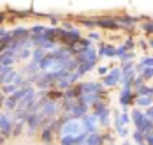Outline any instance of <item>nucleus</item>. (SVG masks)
Here are the masks:
<instances>
[{"label": "nucleus", "mask_w": 153, "mask_h": 145, "mask_svg": "<svg viewBox=\"0 0 153 145\" xmlns=\"http://www.w3.org/2000/svg\"><path fill=\"white\" fill-rule=\"evenodd\" d=\"M85 129H83V124H81V120L79 119H69L63 126L60 128L58 131V134L62 136H77V134H81Z\"/></svg>", "instance_id": "nucleus-1"}, {"label": "nucleus", "mask_w": 153, "mask_h": 145, "mask_svg": "<svg viewBox=\"0 0 153 145\" xmlns=\"http://www.w3.org/2000/svg\"><path fill=\"white\" fill-rule=\"evenodd\" d=\"M13 126H14V120L11 119L9 113H0V134L5 140L13 136Z\"/></svg>", "instance_id": "nucleus-2"}, {"label": "nucleus", "mask_w": 153, "mask_h": 145, "mask_svg": "<svg viewBox=\"0 0 153 145\" xmlns=\"http://www.w3.org/2000/svg\"><path fill=\"white\" fill-rule=\"evenodd\" d=\"M122 74H123V73H122V69H120V67H111V69H109V73L102 78L100 83L104 85V89H106V87H114V85H118V83H120Z\"/></svg>", "instance_id": "nucleus-3"}, {"label": "nucleus", "mask_w": 153, "mask_h": 145, "mask_svg": "<svg viewBox=\"0 0 153 145\" xmlns=\"http://www.w3.org/2000/svg\"><path fill=\"white\" fill-rule=\"evenodd\" d=\"M41 115L39 113H28V119L25 122V128H27V136H33L37 133V129H41Z\"/></svg>", "instance_id": "nucleus-4"}, {"label": "nucleus", "mask_w": 153, "mask_h": 145, "mask_svg": "<svg viewBox=\"0 0 153 145\" xmlns=\"http://www.w3.org/2000/svg\"><path fill=\"white\" fill-rule=\"evenodd\" d=\"M136 101V94H134V89L130 87H123L120 90V106L123 110H128V106H132Z\"/></svg>", "instance_id": "nucleus-5"}, {"label": "nucleus", "mask_w": 153, "mask_h": 145, "mask_svg": "<svg viewBox=\"0 0 153 145\" xmlns=\"http://www.w3.org/2000/svg\"><path fill=\"white\" fill-rule=\"evenodd\" d=\"M114 21L120 29H132L139 23V18L128 16V14H120V16H114Z\"/></svg>", "instance_id": "nucleus-6"}, {"label": "nucleus", "mask_w": 153, "mask_h": 145, "mask_svg": "<svg viewBox=\"0 0 153 145\" xmlns=\"http://www.w3.org/2000/svg\"><path fill=\"white\" fill-rule=\"evenodd\" d=\"M81 120V124H83V129H85V133H88V134H92V133H97L99 129H97V119H95V115H85L83 119H79Z\"/></svg>", "instance_id": "nucleus-7"}, {"label": "nucleus", "mask_w": 153, "mask_h": 145, "mask_svg": "<svg viewBox=\"0 0 153 145\" xmlns=\"http://www.w3.org/2000/svg\"><path fill=\"white\" fill-rule=\"evenodd\" d=\"M97 27L106 29V30H116V29H120V27L116 25V21H114V16H100V18H97Z\"/></svg>", "instance_id": "nucleus-8"}, {"label": "nucleus", "mask_w": 153, "mask_h": 145, "mask_svg": "<svg viewBox=\"0 0 153 145\" xmlns=\"http://www.w3.org/2000/svg\"><path fill=\"white\" fill-rule=\"evenodd\" d=\"M14 64H18V55L11 53L9 50L0 53V65H5V67H14Z\"/></svg>", "instance_id": "nucleus-9"}, {"label": "nucleus", "mask_w": 153, "mask_h": 145, "mask_svg": "<svg viewBox=\"0 0 153 145\" xmlns=\"http://www.w3.org/2000/svg\"><path fill=\"white\" fill-rule=\"evenodd\" d=\"M88 112H90V106H86V104H79V103H77L76 106L71 110L69 117H71V119H83L85 115H88Z\"/></svg>", "instance_id": "nucleus-10"}, {"label": "nucleus", "mask_w": 153, "mask_h": 145, "mask_svg": "<svg viewBox=\"0 0 153 145\" xmlns=\"http://www.w3.org/2000/svg\"><path fill=\"white\" fill-rule=\"evenodd\" d=\"M53 136H55V133H53V129L46 126V128H41V134H39V138H41V142L44 145H51L53 143Z\"/></svg>", "instance_id": "nucleus-11"}, {"label": "nucleus", "mask_w": 153, "mask_h": 145, "mask_svg": "<svg viewBox=\"0 0 153 145\" xmlns=\"http://www.w3.org/2000/svg\"><path fill=\"white\" fill-rule=\"evenodd\" d=\"M53 64H55V60H53L51 53L48 51L46 55H44V59L39 62V71H41V73H49V69L53 67Z\"/></svg>", "instance_id": "nucleus-12"}, {"label": "nucleus", "mask_w": 153, "mask_h": 145, "mask_svg": "<svg viewBox=\"0 0 153 145\" xmlns=\"http://www.w3.org/2000/svg\"><path fill=\"white\" fill-rule=\"evenodd\" d=\"M134 106H137L139 110H141V108L148 110L150 106H153V96H141V97H136V101H134Z\"/></svg>", "instance_id": "nucleus-13"}, {"label": "nucleus", "mask_w": 153, "mask_h": 145, "mask_svg": "<svg viewBox=\"0 0 153 145\" xmlns=\"http://www.w3.org/2000/svg\"><path fill=\"white\" fill-rule=\"evenodd\" d=\"M86 145H104V136H102V133L97 131V133L88 134V138H86Z\"/></svg>", "instance_id": "nucleus-14"}, {"label": "nucleus", "mask_w": 153, "mask_h": 145, "mask_svg": "<svg viewBox=\"0 0 153 145\" xmlns=\"http://www.w3.org/2000/svg\"><path fill=\"white\" fill-rule=\"evenodd\" d=\"M97 64H92V62H83V64H79L77 65V69H76V73L79 74V76H85L86 73H90L93 67H95Z\"/></svg>", "instance_id": "nucleus-15"}, {"label": "nucleus", "mask_w": 153, "mask_h": 145, "mask_svg": "<svg viewBox=\"0 0 153 145\" xmlns=\"http://www.w3.org/2000/svg\"><path fill=\"white\" fill-rule=\"evenodd\" d=\"M44 55H46V51L41 48H33V51H32V62L33 64H39L42 59H44Z\"/></svg>", "instance_id": "nucleus-16"}, {"label": "nucleus", "mask_w": 153, "mask_h": 145, "mask_svg": "<svg viewBox=\"0 0 153 145\" xmlns=\"http://www.w3.org/2000/svg\"><path fill=\"white\" fill-rule=\"evenodd\" d=\"M134 94H136V97H141V96H152V87H148V85L144 83V85H141L139 89H136V90H134Z\"/></svg>", "instance_id": "nucleus-17"}, {"label": "nucleus", "mask_w": 153, "mask_h": 145, "mask_svg": "<svg viewBox=\"0 0 153 145\" xmlns=\"http://www.w3.org/2000/svg\"><path fill=\"white\" fill-rule=\"evenodd\" d=\"M32 51H33L32 48H23L19 53H18V62H23V60L32 59Z\"/></svg>", "instance_id": "nucleus-18"}, {"label": "nucleus", "mask_w": 153, "mask_h": 145, "mask_svg": "<svg viewBox=\"0 0 153 145\" xmlns=\"http://www.w3.org/2000/svg\"><path fill=\"white\" fill-rule=\"evenodd\" d=\"M25 133V124L23 122H14V126H13V136L18 138V136H21Z\"/></svg>", "instance_id": "nucleus-19"}, {"label": "nucleus", "mask_w": 153, "mask_h": 145, "mask_svg": "<svg viewBox=\"0 0 153 145\" xmlns=\"http://www.w3.org/2000/svg\"><path fill=\"white\" fill-rule=\"evenodd\" d=\"M118 119H120V124H122V126H128V124L132 122V120H130V112H128V110H123Z\"/></svg>", "instance_id": "nucleus-20"}, {"label": "nucleus", "mask_w": 153, "mask_h": 145, "mask_svg": "<svg viewBox=\"0 0 153 145\" xmlns=\"http://www.w3.org/2000/svg\"><path fill=\"white\" fill-rule=\"evenodd\" d=\"M16 90H19V89L16 87L14 83H11V85H4V87H2V94H4V96H13Z\"/></svg>", "instance_id": "nucleus-21"}, {"label": "nucleus", "mask_w": 153, "mask_h": 145, "mask_svg": "<svg viewBox=\"0 0 153 145\" xmlns=\"http://www.w3.org/2000/svg\"><path fill=\"white\" fill-rule=\"evenodd\" d=\"M130 134H132V140H134V145L144 143V138H146V134H143L141 131H134V133H130Z\"/></svg>", "instance_id": "nucleus-22"}, {"label": "nucleus", "mask_w": 153, "mask_h": 145, "mask_svg": "<svg viewBox=\"0 0 153 145\" xmlns=\"http://www.w3.org/2000/svg\"><path fill=\"white\" fill-rule=\"evenodd\" d=\"M28 30H30V35H41L46 32V27L44 25H32Z\"/></svg>", "instance_id": "nucleus-23"}, {"label": "nucleus", "mask_w": 153, "mask_h": 145, "mask_svg": "<svg viewBox=\"0 0 153 145\" xmlns=\"http://www.w3.org/2000/svg\"><path fill=\"white\" fill-rule=\"evenodd\" d=\"M123 48L127 50V51H134V50H136V46H137V44H136V41H134V39H132V37H127V39H125V41H123V44H122Z\"/></svg>", "instance_id": "nucleus-24"}, {"label": "nucleus", "mask_w": 153, "mask_h": 145, "mask_svg": "<svg viewBox=\"0 0 153 145\" xmlns=\"http://www.w3.org/2000/svg\"><path fill=\"white\" fill-rule=\"evenodd\" d=\"M79 23L86 29H95L97 27V20H90V18H85V20H79Z\"/></svg>", "instance_id": "nucleus-25"}, {"label": "nucleus", "mask_w": 153, "mask_h": 145, "mask_svg": "<svg viewBox=\"0 0 153 145\" xmlns=\"http://www.w3.org/2000/svg\"><path fill=\"white\" fill-rule=\"evenodd\" d=\"M116 134H118L120 138H123V140H127V136L130 134V131H128V126H122L120 129H116Z\"/></svg>", "instance_id": "nucleus-26"}, {"label": "nucleus", "mask_w": 153, "mask_h": 145, "mask_svg": "<svg viewBox=\"0 0 153 145\" xmlns=\"http://www.w3.org/2000/svg\"><path fill=\"white\" fill-rule=\"evenodd\" d=\"M146 81H144V78L141 76V74H136V78H134V83H132V89L136 90V89H139L141 85H144Z\"/></svg>", "instance_id": "nucleus-27"}, {"label": "nucleus", "mask_w": 153, "mask_h": 145, "mask_svg": "<svg viewBox=\"0 0 153 145\" xmlns=\"http://www.w3.org/2000/svg\"><path fill=\"white\" fill-rule=\"evenodd\" d=\"M141 76L144 78V81L152 80V78H153V67H144V71L141 73Z\"/></svg>", "instance_id": "nucleus-28"}, {"label": "nucleus", "mask_w": 153, "mask_h": 145, "mask_svg": "<svg viewBox=\"0 0 153 145\" xmlns=\"http://www.w3.org/2000/svg\"><path fill=\"white\" fill-rule=\"evenodd\" d=\"M139 64L144 65V67H153V57H143L139 60Z\"/></svg>", "instance_id": "nucleus-29"}, {"label": "nucleus", "mask_w": 153, "mask_h": 145, "mask_svg": "<svg viewBox=\"0 0 153 145\" xmlns=\"http://www.w3.org/2000/svg\"><path fill=\"white\" fill-rule=\"evenodd\" d=\"M60 145H76L74 136H62L60 138Z\"/></svg>", "instance_id": "nucleus-30"}, {"label": "nucleus", "mask_w": 153, "mask_h": 145, "mask_svg": "<svg viewBox=\"0 0 153 145\" xmlns=\"http://www.w3.org/2000/svg\"><path fill=\"white\" fill-rule=\"evenodd\" d=\"M86 39L92 43V41H100L102 37H100V34H97V32H90L88 35H86Z\"/></svg>", "instance_id": "nucleus-31"}, {"label": "nucleus", "mask_w": 153, "mask_h": 145, "mask_svg": "<svg viewBox=\"0 0 153 145\" xmlns=\"http://www.w3.org/2000/svg\"><path fill=\"white\" fill-rule=\"evenodd\" d=\"M125 53H127V50L123 48V46H116V57H118L120 60L125 57Z\"/></svg>", "instance_id": "nucleus-32"}, {"label": "nucleus", "mask_w": 153, "mask_h": 145, "mask_svg": "<svg viewBox=\"0 0 153 145\" xmlns=\"http://www.w3.org/2000/svg\"><path fill=\"white\" fill-rule=\"evenodd\" d=\"M97 71H99V74H100V76L104 78V76H106L107 73H109V67H104V65H99V67H97Z\"/></svg>", "instance_id": "nucleus-33"}, {"label": "nucleus", "mask_w": 153, "mask_h": 145, "mask_svg": "<svg viewBox=\"0 0 153 145\" xmlns=\"http://www.w3.org/2000/svg\"><path fill=\"white\" fill-rule=\"evenodd\" d=\"M144 143L146 145H153V129L146 134V138H144Z\"/></svg>", "instance_id": "nucleus-34"}, {"label": "nucleus", "mask_w": 153, "mask_h": 145, "mask_svg": "<svg viewBox=\"0 0 153 145\" xmlns=\"http://www.w3.org/2000/svg\"><path fill=\"white\" fill-rule=\"evenodd\" d=\"M144 115H146V117H148V119H150V120L153 122V106H150V108L144 112Z\"/></svg>", "instance_id": "nucleus-35"}, {"label": "nucleus", "mask_w": 153, "mask_h": 145, "mask_svg": "<svg viewBox=\"0 0 153 145\" xmlns=\"http://www.w3.org/2000/svg\"><path fill=\"white\" fill-rule=\"evenodd\" d=\"M136 44H137L141 50H148V43H146V41H139V43H136Z\"/></svg>", "instance_id": "nucleus-36"}, {"label": "nucleus", "mask_w": 153, "mask_h": 145, "mask_svg": "<svg viewBox=\"0 0 153 145\" xmlns=\"http://www.w3.org/2000/svg\"><path fill=\"white\" fill-rule=\"evenodd\" d=\"M5 21H7V14L5 13H0V25H4Z\"/></svg>", "instance_id": "nucleus-37"}, {"label": "nucleus", "mask_w": 153, "mask_h": 145, "mask_svg": "<svg viewBox=\"0 0 153 145\" xmlns=\"http://www.w3.org/2000/svg\"><path fill=\"white\" fill-rule=\"evenodd\" d=\"M58 18H60V16H55V14H53V16H51V23H53V25H58V23H60V20H58Z\"/></svg>", "instance_id": "nucleus-38"}, {"label": "nucleus", "mask_w": 153, "mask_h": 145, "mask_svg": "<svg viewBox=\"0 0 153 145\" xmlns=\"http://www.w3.org/2000/svg\"><path fill=\"white\" fill-rule=\"evenodd\" d=\"M4 35H7V30H5V29H4V27H0V39H2V37H4Z\"/></svg>", "instance_id": "nucleus-39"}, {"label": "nucleus", "mask_w": 153, "mask_h": 145, "mask_svg": "<svg viewBox=\"0 0 153 145\" xmlns=\"http://www.w3.org/2000/svg\"><path fill=\"white\" fill-rule=\"evenodd\" d=\"M4 99H5V97L0 94V113H2V108H4Z\"/></svg>", "instance_id": "nucleus-40"}, {"label": "nucleus", "mask_w": 153, "mask_h": 145, "mask_svg": "<svg viewBox=\"0 0 153 145\" xmlns=\"http://www.w3.org/2000/svg\"><path fill=\"white\" fill-rule=\"evenodd\" d=\"M148 50H153V37L148 41Z\"/></svg>", "instance_id": "nucleus-41"}, {"label": "nucleus", "mask_w": 153, "mask_h": 145, "mask_svg": "<svg viewBox=\"0 0 153 145\" xmlns=\"http://www.w3.org/2000/svg\"><path fill=\"white\" fill-rule=\"evenodd\" d=\"M4 143H5V138H4V136L0 134V145H4Z\"/></svg>", "instance_id": "nucleus-42"}, {"label": "nucleus", "mask_w": 153, "mask_h": 145, "mask_svg": "<svg viewBox=\"0 0 153 145\" xmlns=\"http://www.w3.org/2000/svg\"><path fill=\"white\" fill-rule=\"evenodd\" d=\"M122 145H134V143H130V142H128V140H125V142H123Z\"/></svg>", "instance_id": "nucleus-43"}, {"label": "nucleus", "mask_w": 153, "mask_h": 145, "mask_svg": "<svg viewBox=\"0 0 153 145\" xmlns=\"http://www.w3.org/2000/svg\"><path fill=\"white\" fill-rule=\"evenodd\" d=\"M107 145H116V143H114V142H113V143H107Z\"/></svg>", "instance_id": "nucleus-44"}]
</instances>
